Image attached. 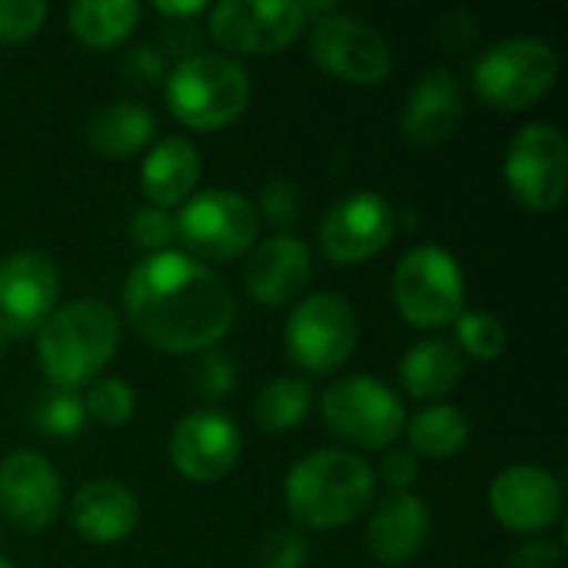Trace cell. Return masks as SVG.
<instances>
[{"label":"cell","mask_w":568,"mask_h":568,"mask_svg":"<svg viewBox=\"0 0 568 568\" xmlns=\"http://www.w3.org/2000/svg\"><path fill=\"white\" fill-rule=\"evenodd\" d=\"M559 77L556 50L539 37H509L493 43L473 67L476 93L503 113L536 106Z\"/></svg>","instance_id":"5"},{"label":"cell","mask_w":568,"mask_h":568,"mask_svg":"<svg viewBox=\"0 0 568 568\" xmlns=\"http://www.w3.org/2000/svg\"><path fill=\"white\" fill-rule=\"evenodd\" d=\"M120 349L116 310L100 300H73L57 306L37 329V363L53 389H80L93 383Z\"/></svg>","instance_id":"2"},{"label":"cell","mask_w":568,"mask_h":568,"mask_svg":"<svg viewBox=\"0 0 568 568\" xmlns=\"http://www.w3.org/2000/svg\"><path fill=\"white\" fill-rule=\"evenodd\" d=\"M313 276V253L310 246L293 236V233H276L273 240H263L253 246L246 270H243V286L250 300L260 306H286L293 303Z\"/></svg>","instance_id":"18"},{"label":"cell","mask_w":568,"mask_h":568,"mask_svg":"<svg viewBox=\"0 0 568 568\" xmlns=\"http://www.w3.org/2000/svg\"><path fill=\"white\" fill-rule=\"evenodd\" d=\"M379 476H383V483L393 486L396 493H409V486H413L416 476H419V459H416L409 449H389V453L383 456Z\"/></svg>","instance_id":"38"},{"label":"cell","mask_w":568,"mask_h":568,"mask_svg":"<svg viewBox=\"0 0 568 568\" xmlns=\"http://www.w3.org/2000/svg\"><path fill=\"white\" fill-rule=\"evenodd\" d=\"M286 356L310 376H329L349 363L359 343L356 310L336 293L306 296L286 320L283 329Z\"/></svg>","instance_id":"8"},{"label":"cell","mask_w":568,"mask_h":568,"mask_svg":"<svg viewBox=\"0 0 568 568\" xmlns=\"http://www.w3.org/2000/svg\"><path fill=\"white\" fill-rule=\"evenodd\" d=\"M200 173H203L200 150L183 136H166L146 153L140 170V186L150 206L170 210L193 196Z\"/></svg>","instance_id":"22"},{"label":"cell","mask_w":568,"mask_h":568,"mask_svg":"<svg viewBox=\"0 0 568 568\" xmlns=\"http://www.w3.org/2000/svg\"><path fill=\"white\" fill-rule=\"evenodd\" d=\"M120 73H123V80H126L130 87L150 90V87H156L160 80H166V63H163V57H160L153 47H133V50L123 53Z\"/></svg>","instance_id":"37"},{"label":"cell","mask_w":568,"mask_h":568,"mask_svg":"<svg viewBox=\"0 0 568 568\" xmlns=\"http://www.w3.org/2000/svg\"><path fill=\"white\" fill-rule=\"evenodd\" d=\"M123 313L156 353L200 356L233 329L236 300L216 270L190 253L163 250L130 270Z\"/></svg>","instance_id":"1"},{"label":"cell","mask_w":568,"mask_h":568,"mask_svg":"<svg viewBox=\"0 0 568 568\" xmlns=\"http://www.w3.org/2000/svg\"><path fill=\"white\" fill-rule=\"evenodd\" d=\"M130 240L140 250H150V256L170 250V243L176 240L173 213L170 210H160V206H140L133 213V220H130Z\"/></svg>","instance_id":"34"},{"label":"cell","mask_w":568,"mask_h":568,"mask_svg":"<svg viewBox=\"0 0 568 568\" xmlns=\"http://www.w3.org/2000/svg\"><path fill=\"white\" fill-rule=\"evenodd\" d=\"M433 516L429 506L413 493H393L379 503L369 519V552L383 566H406L413 562L429 542Z\"/></svg>","instance_id":"20"},{"label":"cell","mask_w":568,"mask_h":568,"mask_svg":"<svg viewBox=\"0 0 568 568\" xmlns=\"http://www.w3.org/2000/svg\"><path fill=\"white\" fill-rule=\"evenodd\" d=\"M83 409L93 423H100L103 429H116L126 426L136 413V393L130 383L123 379H93L87 396H83Z\"/></svg>","instance_id":"30"},{"label":"cell","mask_w":568,"mask_h":568,"mask_svg":"<svg viewBox=\"0 0 568 568\" xmlns=\"http://www.w3.org/2000/svg\"><path fill=\"white\" fill-rule=\"evenodd\" d=\"M456 339H459V353L473 356V359H483V363H493L506 353V343H509V333L503 326V320L496 313H486V310H469L456 320Z\"/></svg>","instance_id":"29"},{"label":"cell","mask_w":568,"mask_h":568,"mask_svg":"<svg viewBox=\"0 0 568 568\" xmlns=\"http://www.w3.org/2000/svg\"><path fill=\"white\" fill-rule=\"evenodd\" d=\"M506 183L532 213H552L568 190V143L552 123H526L506 150Z\"/></svg>","instance_id":"11"},{"label":"cell","mask_w":568,"mask_h":568,"mask_svg":"<svg viewBox=\"0 0 568 568\" xmlns=\"http://www.w3.org/2000/svg\"><path fill=\"white\" fill-rule=\"evenodd\" d=\"M236 386V363L220 353V349H206L196 356L193 369H190V389L206 399V403H216L223 396H230Z\"/></svg>","instance_id":"31"},{"label":"cell","mask_w":568,"mask_h":568,"mask_svg":"<svg viewBox=\"0 0 568 568\" xmlns=\"http://www.w3.org/2000/svg\"><path fill=\"white\" fill-rule=\"evenodd\" d=\"M256 562L260 568H306L310 539L300 529H276L260 542Z\"/></svg>","instance_id":"33"},{"label":"cell","mask_w":568,"mask_h":568,"mask_svg":"<svg viewBox=\"0 0 568 568\" xmlns=\"http://www.w3.org/2000/svg\"><path fill=\"white\" fill-rule=\"evenodd\" d=\"M176 236L193 260L230 263L246 256L260 236L256 206L233 190H203L190 196L180 210Z\"/></svg>","instance_id":"7"},{"label":"cell","mask_w":568,"mask_h":568,"mask_svg":"<svg viewBox=\"0 0 568 568\" xmlns=\"http://www.w3.org/2000/svg\"><path fill=\"white\" fill-rule=\"evenodd\" d=\"M393 300L409 326H449L466 313V276L443 246H416L393 273Z\"/></svg>","instance_id":"6"},{"label":"cell","mask_w":568,"mask_h":568,"mask_svg":"<svg viewBox=\"0 0 568 568\" xmlns=\"http://www.w3.org/2000/svg\"><path fill=\"white\" fill-rule=\"evenodd\" d=\"M300 206H303V196L293 180H266L260 193V213L273 226H290L300 216Z\"/></svg>","instance_id":"36"},{"label":"cell","mask_w":568,"mask_h":568,"mask_svg":"<svg viewBox=\"0 0 568 568\" xmlns=\"http://www.w3.org/2000/svg\"><path fill=\"white\" fill-rule=\"evenodd\" d=\"M313 60L336 80L353 87H376L393 73L389 40L366 20L329 10L310 30Z\"/></svg>","instance_id":"10"},{"label":"cell","mask_w":568,"mask_h":568,"mask_svg":"<svg viewBox=\"0 0 568 568\" xmlns=\"http://www.w3.org/2000/svg\"><path fill=\"white\" fill-rule=\"evenodd\" d=\"M0 568H13V566H10V562H7V559H0Z\"/></svg>","instance_id":"41"},{"label":"cell","mask_w":568,"mask_h":568,"mask_svg":"<svg viewBox=\"0 0 568 568\" xmlns=\"http://www.w3.org/2000/svg\"><path fill=\"white\" fill-rule=\"evenodd\" d=\"M50 7L43 0H0V47L27 43L43 30Z\"/></svg>","instance_id":"32"},{"label":"cell","mask_w":568,"mask_h":568,"mask_svg":"<svg viewBox=\"0 0 568 568\" xmlns=\"http://www.w3.org/2000/svg\"><path fill=\"white\" fill-rule=\"evenodd\" d=\"M60 300V270L50 256L23 250L0 260V343L37 333Z\"/></svg>","instance_id":"13"},{"label":"cell","mask_w":568,"mask_h":568,"mask_svg":"<svg viewBox=\"0 0 568 568\" xmlns=\"http://www.w3.org/2000/svg\"><path fill=\"white\" fill-rule=\"evenodd\" d=\"M63 509V486L50 459L30 449H17L0 463V516L27 536H37L57 523Z\"/></svg>","instance_id":"15"},{"label":"cell","mask_w":568,"mask_h":568,"mask_svg":"<svg viewBox=\"0 0 568 568\" xmlns=\"http://www.w3.org/2000/svg\"><path fill=\"white\" fill-rule=\"evenodd\" d=\"M310 406H313V386L306 379L283 376L260 389L253 416L263 433H290L310 416Z\"/></svg>","instance_id":"27"},{"label":"cell","mask_w":568,"mask_h":568,"mask_svg":"<svg viewBox=\"0 0 568 568\" xmlns=\"http://www.w3.org/2000/svg\"><path fill=\"white\" fill-rule=\"evenodd\" d=\"M203 10H206V3H200V0H190V3H156V13H163L170 20H180V23H186L190 17H196Z\"/></svg>","instance_id":"40"},{"label":"cell","mask_w":568,"mask_h":568,"mask_svg":"<svg viewBox=\"0 0 568 568\" xmlns=\"http://www.w3.org/2000/svg\"><path fill=\"white\" fill-rule=\"evenodd\" d=\"M306 27L303 3H263V0H223L210 7V37L230 53L270 57L300 40Z\"/></svg>","instance_id":"12"},{"label":"cell","mask_w":568,"mask_h":568,"mask_svg":"<svg viewBox=\"0 0 568 568\" xmlns=\"http://www.w3.org/2000/svg\"><path fill=\"white\" fill-rule=\"evenodd\" d=\"M479 20L473 10L466 7H456V10H446L439 20H436V43L446 50V53H473L476 43H479Z\"/></svg>","instance_id":"35"},{"label":"cell","mask_w":568,"mask_h":568,"mask_svg":"<svg viewBox=\"0 0 568 568\" xmlns=\"http://www.w3.org/2000/svg\"><path fill=\"white\" fill-rule=\"evenodd\" d=\"M70 523L80 539L93 546H113L136 529L140 503L126 486L113 479H93L77 489L70 503Z\"/></svg>","instance_id":"21"},{"label":"cell","mask_w":568,"mask_h":568,"mask_svg":"<svg viewBox=\"0 0 568 568\" xmlns=\"http://www.w3.org/2000/svg\"><path fill=\"white\" fill-rule=\"evenodd\" d=\"M463 87L456 80L453 70L446 67H433L426 70L416 87L409 90L406 97V106H403V136L406 143L419 146V150H433V146H443L456 126L463 123Z\"/></svg>","instance_id":"19"},{"label":"cell","mask_w":568,"mask_h":568,"mask_svg":"<svg viewBox=\"0 0 568 568\" xmlns=\"http://www.w3.org/2000/svg\"><path fill=\"white\" fill-rule=\"evenodd\" d=\"M466 376L463 353L446 339H423L399 359V383L419 403L446 399Z\"/></svg>","instance_id":"24"},{"label":"cell","mask_w":568,"mask_h":568,"mask_svg":"<svg viewBox=\"0 0 568 568\" xmlns=\"http://www.w3.org/2000/svg\"><path fill=\"white\" fill-rule=\"evenodd\" d=\"M489 509L509 532H542L562 516V486L539 466H509L489 486Z\"/></svg>","instance_id":"17"},{"label":"cell","mask_w":568,"mask_h":568,"mask_svg":"<svg viewBox=\"0 0 568 568\" xmlns=\"http://www.w3.org/2000/svg\"><path fill=\"white\" fill-rule=\"evenodd\" d=\"M323 423L359 449H389L406 433V406L373 376H343L323 393Z\"/></svg>","instance_id":"9"},{"label":"cell","mask_w":568,"mask_h":568,"mask_svg":"<svg viewBox=\"0 0 568 568\" xmlns=\"http://www.w3.org/2000/svg\"><path fill=\"white\" fill-rule=\"evenodd\" d=\"M509 568H562V549L556 542H526L513 552Z\"/></svg>","instance_id":"39"},{"label":"cell","mask_w":568,"mask_h":568,"mask_svg":"<svg viewBox=\"0 0 568 568\" xmlns=\"http://www.w3.org/2000/svg\"><path fill=\"white\" fill-rule=\"evenodd\" d=\"M166 106L170 113L190 126V130H223L236 123L250 100H253V83L250 73L223 53H190L183 57L170 77L163 80Z\"/></svg>","instance_id":"4"},{"label":"cell","mask_w":568,"mask_h":568,"mask_svg":"<svg viewBox=\"0 0 568 568\" xmlns=\"http://www.w3.org/2000/svg\"><path fill=\"white\" fill-rule=\"evenodd\" d=\"M70 33L87 50L120 47L140 23V3L133 0H77L67 13Z\"/></svg>","instance_id":"25"},{"label":"cell","mask_w":568,"mask_h":568,"mask_svg":"<svg viewBox=\"0 0 568 568\" xmlns=\"http://www.w3.org/2000/svg\"><path fill=\"white\" fill-rule=\"evenodd\" d=\"M170 463L176 466V473L190 483L200 486H213L223 476L233 473L243 439L240 429L230 416L213 413V409H200L183 416L173 433H170Z\"/></svg>","instance_id":"16"},{"label":"cell","mask_w":568,"mask_h":568,"mask_svg":"<svg viewBox=\"0 0 568 568\" xmlns=\"http://www.w3.org/2000/svg\"><path fill=\"white\" fill-rule=\"evenodd\" d=\"M406 436L416 459H453L469 443V419L463 409L436 403L406 423Z\"/></svg>","instance_id":"26"},{"label":"cell","mask_w":568,"mask_h":568,"mask_svg":"<svg viewBox=\"0 0 568 568\" xmlns=\"http://www.w3.org/2000/svg\"><path fill=\"white\" fill-rule=\"evenodd\" d=\"M153 136H156V116L143 103H133V100L106 103L87 123L90 150L106 160H130L143 153Z\"/></svg>","instance_id":"23"},{"label":"cell","mask_w":568,"mask_h":568,"mask_svg":"<svg viewBox=\"0 0 568 568\" xmlns=\"http://www.w3.org/2000/svg\"><path fill=\"white\" fill-rule=\"evenodd\" d=\"M30 423L37 433L50 436V439H73L80 436L83 423H87V409H83V396L73 389H47L30 413Z\"/></svg>","instance_id":"28"},{"label":"cell","mask_w":568,"mask_h":568,"mask_svg":"<svg viewBox=\"0 0 568 568\" xmlns=\"http://www.w3.org/2000/svg\"><path fill=\"white\" fill-rule=\"evenodd\" d=\"M396 236V210L379 193L339 200L320 223V250L336 266H356L379 256Z\"/></svg>","instance_id":"14"},{"label":"cell","mask_w":568,"mask_h":568,"mask_svg":"<svg viewBox=\"0 0 568 568\" xmlns=\"http://www.w3.org/2000/svg\"><path fill=\"white\" fill-rule=\"evenodd\" d=\"M376 499V473L346 449H316L286 476V506L303 529L353 526Z\"/></svg>","instance_id":"3"}]
</instances>
